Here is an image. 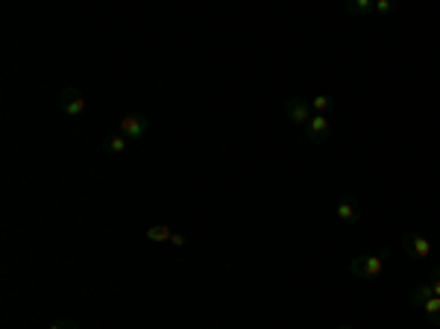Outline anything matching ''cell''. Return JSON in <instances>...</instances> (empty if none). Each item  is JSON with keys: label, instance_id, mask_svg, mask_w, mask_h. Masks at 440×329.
Returning a JSON list of instances; mask_svg holds the SVG:
<instances>
[{"label": "cell", "instance_id": "3957f363", "mask_svg": "<svg viewBox=\"0 0 440 329\" xmlns=\"http://www.w3.org/2000/svg\"><path fill=\"white\" fill-rule=\"evenodd\" d=\"M59 109L65 112V115H71V118H80V115H86L88 103H86V97H82L80 88L68 86V88H62V95H59Z\"/></svg>", "mask_w": 440, "mask_h": 329}, {"label": "cell", "instance_id": "4fadbf2b", "mask_svg": "<svg viewBox=\"0 0 440 329\" xmlns=\"http://www.w3.org/2000/svg\"><path fill=\"white\" fill-rule=\"evenodd\" d=\"M373 3H376V0H350L347 12H352V15H370V12H373Z\"/></svg>", "mask_w": 440, "mask_h": 329}, {"label": "cell", "instance_id": "ac0fdd59", "mask_svg": "<svg viewBox=\"0 0 440 329\" xmlns=\"http://www.w3.org/2000/svg\"><path fill=\"white\" fill-rule=\"evenodd\" d=\"M334 329H352V326H334Z\"/></svg>", "mask_w": 440, "mask_h": 329}, {"label": "cell", "instance_id": "7a4b0ae2", "mask_svg": "<svg viewBox=\"0 0 440 329\" xmlns=\"http://www.w3.org/2000/svg\"><path fill=\"white\" fill-rule=\"evenodd\" d=\"M147 132H150V118L141 115V112H132V115L121 118V136L127 141H141Z\"/></svg>", "mask_w": 440, "mask_h": 329}, {"label": "cell", "instance_id": "5b68a950", "mask_svg": "<svg viewBox=\"0 0 440 329\" xmlns=\"http://www.w3.org/2000/svg\"><path fill=\"white\" fill-rule=\"evenodd\" d=\"M402 250L411 256V259H428V256H432V241H428L426 235L405 232L402 235Z\"/></svg>", "mask_w": 440, "mask_h": 329}, {"label": "cell", "instance_id": "8fae6325", "mask_svg": "<svg viewBox=\"0 0 440 329\" xmlns=\"http://www.w3.org/2000/svg\"><path fill=\"white\" fill-rule=\"evenodd\" d=\"M332 109H334V100L329 95H314L311 97V112L314 115H329Z\"/></svg>", "mask_w": 440, "mask_h": 329}, {"label": "cell", "instance_id": "ba28073f", "mask_svg": "<svg viewBox=\"0 0 440 329\" xmlns=\"http://www.w3.org/2000/svg\"><path fill=\"white\" fill-rule=\"evenodd\" d=\"M144 235H147V241H153V244H162V241H171L173 230H171V226H164V223H153V226H150V230H147Z\"/></svg>", "mask_w": 440, "mask_h": 329}, {"label": "cell", "instance_id": "7c38bea8", "mask_svg": "<svg viewBox=\"0 0 440 329\" xmlns=\"http://www.w3.org/2000/svg\"><path fill=\"white\" fill-rule=\"evenodd\" d=\"M428 297H435V291H432V285H417V288H411V291H408V300H411L417 308H420Z\"/></svg>", "mask_w": 440, "mask_h": 329}, {"label": "cell", "instance_id": "8992f818", "mask_svg": "<svg viewBox=\"0 0 440 329\" xmlns=\"http://www.w3.org/2000/svg\"><path fill=\"white\" fill-rule=\"evenodd\" d=\"M334 215L341 223H358L361 221V203L355 197H341L334 203Z\"/></svg>", "mask_w": 440, "mask_h": 329}, {"label": "cell", "instance_id": "6da1fadb", "mask_svg": "<svg viewBox=\"0 0 440 329\" xmlns=\"http://www.w3.org/2000/svg\"><path fill=\"white\" fill-rule=\"evenodd\" d=\"M384 259H387V250L370 253V256H355L350 262V271H352V276H358V280H376V276H382V271H384Z\"/></svg>", "mask_w": 440, "mask_h": 329}, {"label": "cell", "instance_id": "e0dca14e", "mask_svg": "<svg viewBox=\"0 0 440 329\" xmlns=\"http://www.w3.org/2000/svg\"><path fill=\"white\" fill-rule=\"evenodd\" d=\"M171 244H173V247H185V244H188V239H185L182 232H173V235H171Z\"/></svg>", "mask_w": 440, "mask_h": 329}, {"label": "cell", "instance_id": "2e32d148", "mask_svg": "<svg viewBox=\"0 0 440 329\" xmlns=\"http://www.w3.org/2000/svg\"><path fill=\"white\" fill-rule=\"evenodd\" d=\"M391 9H393V3H391V0H376V3H373V12H391Z\"/></svg>", "mask_w": 440, "mask_h": 329}, {"label": "cell", "instance_id": "277c9868", "mask_svg": "<svg viewBox=\"0 0 440 329\" xmlns=\"http://www.w3.org/2000/svg\"><path fill=\"white\" fill-rule=\"evenodd\" d=\"M285 115H288L291 123H297V127H306V123L314 118V112H311V103H308V100L288 97V100H285Z\"/></svg>", "mask_w": 440, "mask_h": 329}, {"label": "cell", "instance_id": "52a82bcc", "mask_svg": "<svg viewBox=\"0 0 440 329\" xmlns=\"http://www.w3.org/2000/svg\"><path fill=\"white\" fill-rule=\"evenodd\" d=\"M306 132H308V138L314 144H323V141H329L332 136V127H329V118L326 115H314L308 123H306Z\"/></svg>", "mask_w": 440, "mask_h": 329}, {"label": "cell", "instance_id": "30bf717a", "mask_svg": "<svg viewBox=\"0 0 440 329\" xmlns=\"http://www.w3.org/2000/svg\"><path fill=\"white\" fill-rule=\"evenodd\" d=\"M420 308H423V315L428 317V324H432V326H440V297H437V294L428 297V300H426Z\"/></svg>", "mask_w": 440, "mask_h": 329}, {"label": "cell", "instance_id": "5bb4252c", "mask_svg": "<svg viewBox=\"0 0 440 329\" xmlns=\"http://www.w3.org/2000/svg\"><path fill=\"white\" fill-rule=\"evenodd\" d=\"M428 285H432V291L440 297V265L432 267V273H428Z\"/></svg>", "mask_w": 440, "mask_h": 329}, {"label": "cell", "instance_id": "9a60e30c", "mask_svg": "<svg viewBox=\"0 0 440 329\" xmlns=\"http://www.w3.org/2000/svg\"><path fill=\"white\" fill-rule=\"evenodd\" d=\"M47 329H80V324L77 321H65V317H62V321H53Z\"/></svg>", "mask_w": 440, "mask_h": 329}, {"label": "cell", "instance_id": "9c48e42d", "mask_svg": "<svg viewBox=\"0 0 440 329\" xmlns=\"http://www.w3.org/2000/svg\"><path fill=\"white\" fill-rule=\"evenodd\" d=\"M100 147H103V150H106V153H123V150H127V147H130V141H127V138H123V136H121V132H114V136H106V138H103V141H100Z\"/></svg>", "mask_w": 440, "mask_h": 329}]
</instances>
